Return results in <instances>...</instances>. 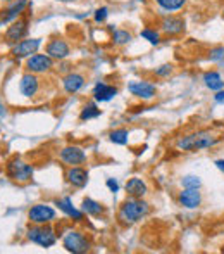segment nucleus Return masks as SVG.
<instances>
[{
    "mask_svg": "<svg viewBox=\"0 0 224 254\" xmlns=\"http://www.w3.org/2000/svg\"><path fill=\"white\" fill-rule=\"evenodd\" d=\"M40 88V80L35 73H26L19 81V90L24 97H33Z\"/></svg>",
    "mask_w": 224,
    "mask_h": 254,
    "instance_id": "nucleus-16",
    "label": "nucleus"
},
{
    "mask_svg": "<svg viewBox=\"0 0 224 254\" xmlns=\"http://www.w3.org/2000/svg\"><path fill=\"white\" fill-rule=\"evenodd\" d=\"M124 189H126L130 197H136V199L145 197V194L148 192L147 184H145L141 178H130V180L126 182V187Z\"/></svg>",
    "mask_w": 224,
    "mask_h": 254,
    "instance_id": "nucleus-20",
    "label": "nucleus"
},
{
    "mask_svg": "<svg viewBox=\"0 0 224 254\" xmlns=\"http://www.w3.org/2000/svg\"><path fill=\"white\" fill-rule=\"evenodd\" d=\"M214 164H216V166H218V170H221L223 173H224V159H218Z\"/></svg>",
    "mask_w": 224,
    "mask_h": 254,
    "instance_id": "nucleus-35",
    "label": "nucleus"
},
{
    "mask_svg": "<svg viewBox=\"0 0 224 254\" xmlns=\"http://www.w3.org/2000/svg\"><path fill=\"white\" fill-rule=\"evenodd\" d=\"M107 187L111 189V192H114V194L119 190V185H117V182L114 178H107Z\"/></svg>",
    "mask_w": 224,
    "mask_h": 254,
    "instance_id": "nucleus-33",
    "label": "nucleus"
},
{
    "mask_svg": "<svg viewBox=\"0 0 224 254\" xmlns=\"http://www.w3.org/2000/svg\"><path fill=\"white\" fill-rule=\"evenodd\" d=\"M83 85H85V76L80 73H69L62 80V87L67 94H76V92H80L83 88Z\"/></svg>",
    "mask_w": 224,
    "mask_h": 254,
    "instance_id": "nucleus-18",
    "label": "nucleus"
},
{
    "mask_svg": "<svg viewBox=\"0 0 224 254\" xmlns=\"http://www.w3.org/2000/svg\"><path fill=\"white\" fill-rule=\"evenodd\" d=\"M109 138H111V142H114V144H117V145H126L128 140H130V133H128V130H124V128H119V130L111 131Z\"/></svg>",
    "mask_w": 224,
    "mask_h": 254,
    "instance_id": "nucleus-27",
    "label": "nucleus"
},
{
    "mask_svg": "<svg viewBox=\"0 0 224 254\" xmlns=\"http://www.w3.org/2000/svg\"><path fill=\"white\" fill-rule=\"evenodd\" d=\"M26 67L30 73L40 74V73H48L54 67V59L47 54H33L28 57Z\"/></svg>",
    "mask_w": 224,
    "mask_h": 254,
    "instance_id": "nucleus-6",
    "label": "nucleus"
},
{
    "mask_svg": "<svg viewBox=\"0 0 224 254\" xmlns=\"http://www.w3.org/2000/svg\"><path fill=\"white\" fill-rule=\"evenodd\" d=\"M66 178L73 187L83 189L85 185L88 184V171L80 166H71L69 170H67Z\"/></svg>",
    "mask_w": 224,
    "mask_h": 254,
    "instance_id": "nucleus-17",
    "label": "nucleus"
},
{
    "mask_svg": "<svg viewBox=\"0 0 224 254\" xmlns=\"http://www.w3.org/2000/svg\"><path fill=\"white\" fill-rule=\"evenodd\" d=\"M100 114H102L100 109H98L95 104H88V106H85L83 111H81L80 120L81 121H88V120H93V118H98Z\"/></svg>",
    "mask_w": 224,
    "mask_h": 254,
    "instance_id": "nucleus-28",
    "label": "nucleus"
},
{
    "mask_svg": "<svg viewBox=\"0 0 224 254\" xmlns=\"http://www.w3.org/2000/svg\"><path fill=\"white\" fill-rule=\"evenodd\" d=\"M40 47H42V38H26V40H21L14 45L12 56L17 57V59L30 57V56H33V54H37Z\"/></svg>",
    "mask_w": 224,
    "mask_h": 254,
    "instance_id": "nucleus-9",
    "label": "nucleus"
},
{
    "mask_svg": "<svg viewBox=\"0 0 224 254\" xmlns=\"http://www.w3.org/2000/svg\"><path fill=\"white\" fill-rule=\"evenodd\" d=\"M33 171L35 170L30 163H26V161H23V159H17V157L9 161V164H7V175H9L14 182H21V184L30 182L31 178H33Z\"/></svg>",
    "mask_w": 224,
    "mask_h": 254,
    "instance_id": "nucleus-4",
    "label": "nucleus"
},
{
    "mask_svg": "<svg viewBox=\"0 0 224 254\" xmlns=\"http://www.w3.org/2000/svg\"><path fill=\"white\" fill-rule=\"evenodd\" d=\"M59 157L64 164H69V166H78V164H83L87 161V154L81 147L78 145H67L62 151L59 152Z\"/></svg>",
    "mask_w": 224,
    "mask_h": 254,
    "instance_id": "nucleus-10",
    "label": "nucleus"
},
{
    "mask_svg": "<svg viewBox=\"0 0 224 254\" xmlns=\"http://www.w3.org/2000/svg\"><path fill=\"white\" fill-rule=\"evenodd\" d=\"M55 206H59V209L64 211V213H66L69 218H73L74 221H81V220H83V214L85 213H83V211H80V209H76V207L73 206V202H71L69 197H66V199H57Z\"/></svg>",
    "mask_w": 224,
    "mask_h": 254,
    "instance_id": "nucleus-21",
    "label": "nucleus"
},
{
    "mask_svg": "<svg viewBox=\"0 0 224 254\" xmlns=\"http://www.w3.org/2000/svg\"><path fill=\"white\" fill-rule=\"evenodd\" d=\"M164 12H178L186 5V0H154Z\"/></svg>",
    "mask_w": 224,
    "mask_h": 254,
    "instance_id": "nucleus-23",
    "label": "nucleus"
},
{
    "mask_svg": "<svg viewBox=\"0 0 224 254\" xmlns=\"http://www.w3.org/2000/svg\"><path fill=\"white\" fill-rule=\"evenodd\" d=\"M62 244L67 253H73V254H83L90 249V242H88L85 234H81L80 230L67 232L62 239Z\"/></svg>",
    "mask_w": 224,
    "mask_h": 254,
    "instance_id": "nucleus-5",
    "label": "nucleus"
},
{
    "mask_svg": "<svg viewBox=\"0 0 224 254\" xmlns=\"http://www.w3.org/2000/svg\"><path fill=\"white\" fill-rule=\"evenodd\" d=\"M28 5H30L28 0H12V2H9V5L2 10L0 21H2V23H12V21H16L17 17L24 12V9H26Z\"/></svg>",
    "mask_w": 224,
    "mask_h": 254,
    "instance_id": "nucleus-11",
    "label": "nucleus"
},
{
    "mask_svg": "<svg viewBox=\"0 0 224 254\" xmlns=\"http://www.w3.org/2000/svg\"><path fill=\"white\" fill-rule=\"evenodd\" d=\"M219 142V137L209 133V131H197V133L186 135V137L178 140V149L179 151L193 152V151H202V149H211Z\"/></svg>",
    "mask_w": 224,
    "mask_h": 254,
    "instance_id": "nucleus-1",
    "label": "nucleus"
},
{
    "mask_svg": "<svg viewBox=\"0 0 224 254\" xmlns=\"http://www.w3.org/2000/svg\"><path fill=\"white\" fill-rule=\"evenodd\" d=\"M2 2H12V0H2Z\"/></svg>",
    "mask_w": 224,
    "mask_h": 254,
    "instance_id": "nucleus-38",
    "label": "nucleus"
},
{
    "mask_svg": "<svg viewBox=\"0 0 224 254\" xmlns=\"http://www.w3.org/2000/svg\"><path fill=\"white\" fill-rule=\"evenodd\" d=\"M45 54L50 56L52 59H55V61H62L71 54V47L66 40H62V38H54V40H50L47 44Z\"/></svg>",
    "mask_w": 224,
    "mask_h": 254,
    "instance_id": "nucleus-12",
    "label": "nucleus"
},
{
    "mask_svg": "<svg viewBox=\"0 0 224 254\" xmlns=\"http://www.w3.org/2000/svg\"><path fill=\"white\" fill-rule=\"evenodd\" d=\"M128 90H130L131 95H134L138 99H143V101H148V99L155 97V94H157L155 85L148 83V81H131L128 85Z\"/></svg>",
    "mask_w": 224,
    "mask_h": 254,
    "instance_id": "nucleus-13",
    "label": "nucleus"
},
{
    "mask_svg": "<svg viewBox=\"0 0 224 254\" xmlns=\"http://www.w3.org/2000/svg\"><path fill=\"white\" fill-rule=\"evenodd\" d=\"M107 16H109L107 7H98V9L95 10V14H93V19L97 21V23H104V21L107 19Z\"/></svg>",
    "mask_w": 224,
    "mask_h": 254,
    "instance_id": "nucleus-31",
    "label": "nucleus"
},
{
    "mask_svg": "<svg viewBox=\"0 0 224 254\" xmlns=\"http://www.w3.org/2000/svg\"><path fill=\"white\" fill-rule=\"evenodd\" d=\"M214 101L218 104H224V90H218V94L214 95Z\"/></svg>",
    "mask_w": 224,
    "mask_h": 254,
    "instance_id": "nucleus-34",
    "label": "nucleus"
},
{
    "mask_svg": "<svg viewBox=\"0 0 224 254\" xmlns=\"http://www.w3.org/2000/svg\"><path fill=\"white\" fill-rule=\"evenodd\" d=\"M117 95V88L114 85L107 83H97L93 87V99L98 102H107Z\"/></svg>",
    "mask_w": 224,
    "mask_h": 254,
    "instance_id": "nucleus-19",
    "label": "nucleus"
},
{
    "mask_svg": "<svg viewBox=\"0 0 224 254\" xmlns=\"http://www.w3.org/2000/svg\"><path fill=\"white\" fill-rule=\"evenodd\" d=\"M28 218H30V221L35 225L50 223V221L55 220V209L47 206V204H35L30 209V213H28Z\"/></svg>",
    "mask_w": 224,
    "mask_h": 254,
    "instance_id": "nucleus-7",
    "label": "nucleus"
},
{
    "mask_svg": "<svg viewBox=\"0 0 224 254\" xmlns=\"http://www.w3.org/2000/svg\"><path fill=\"white\" fill-rule=\"evenodd\" d=\"M181 185H183L184 189H200L202 180L197 175H186V177L181 178Z\"/></svg>",
    "mask_w": 224,
    "mask_h": 254,
    "instance_id": "nucleus-29",
    "label": "nucleus"
},
{
    "mask_svg": "<svg viewBox=\"0 0 224 254\" xmlns=\"http://www.w3.org/2000/svg\"><path fill=\"white\" fill-rule=\"evenodd\" d=\"M148 204L141 199L131 197L128 201H124L119 207V220L123 221L124 225H131L140 221L141 218H145L148 214Z\"/></svg>",
    "mask_w": 224,
    "mask_h": 254,
    "instance_id": "nucleus-2",
    "label": "nucleus"
},
{
    "mask_svg": "<svg viewBox=\"0 0 224 254\" xmlns=\"http://www.w3.org/2000/svg\"><path fill=\"white\" fill-rule=\"evenodd\" d=\"M204 81H205V87L211 88V90L218 92L224 88V80L218 71H207V73L204 74Z\"/></svg>",
    "mask_w": 224,
    "mask_h": 254,
    "instance_id": "nucleus-22",
    "label": "nucleus"
},
{
    "mask_svg": "<svg viewBox=\"0 0 224 254\" xmlns=\"http://www.w3.org/2000/svg\"><path fill=\"white\" fill-rule=\"evenodd\" d=\"M28 239L35 244H38L40 248H52L57 242V235L54 232V228L48 227V223L45 225H35L28 230Z\"/></svg>",
    "mask_w": 224,
    "mask_h": 254,
    "instance_id": "nucleus-3",
    "label": "nucleus"
},
{
    "mask_svg": "<svg viewBox=\"0 0 224 254\" xmlns=\"http://www.w3.org/2000/svg\"><path fill=\"white\" fill-rule=\"evenodd\" d=\"M3 114H5V109H3L2 102H0V116H3Z\"/></svg>",
    "mask_w": 224,
    "mask_h": 254,
    "instance_id": "nucleus-36",
    "label": "nucleus"
},
{
    "mask_svg": "<svg viewBox=\"0 0 224 254\" xmlns=\"http://www.w3.org/2000/svg\"><path fill=\"white\" fill-rule=\"evenodd\" d=\"M223 17H224V9H223Z\"/></svg>",
    "mask_w": 224,
    "mask_h": 254,
    "instance_id": "nucleus-39",
    "label": "nucleus"
},
{
    "mask_svg": "<svg viewBox=\"0 0 224 254\" xmlns=\"http://www.w3.org/2000/svg\"><path fill=\"white\" fill-rule=\"evenodd\" d=\"M81 211H83V213H87V214H90V216H98V214L104 213V206H102L100 202L93 201V199L87 197V199H83Z\"/></svg>",
    "mask_w": 224,
    "mask_h": 254,
    "instance_id": "nucleus-24",
    "label": "nucleus"
},
{
    "mask_svg": "<svg viewBox=\"0 0 224 254\" xmlns=\"http://www.w3.org/2000/svg\"><path fill=\"white\" fill-rule=\"evenodd\" d=\"M171 73H173V64H162V66H159L155 69L157 76H169Z\"/></svg>",
    "mask_w": 224,
    "mask_h": 254,
    "instance_id": "nucleus-32",
    "label": "nucleus"
},
{
    "mask_svg": "<svg viewBox=\"0 0 224 254\" xmlns=\"http://www.w3.org/2000/svg\"><path fill=\"white\" fill-rule=\"evenodd\" d=\"M131 40H133V35L128 30H114L112 42L116 45H126V44H130Z\"/></svg>",
    "mask_w": 224,
    "mask_h": 254,
    "instance_id": "nucleus-26",
    "label": "nucleus"
},
{
    "mask_svg": "<svg viewBox=\"0 0 224 254\" xmlns=\"http://www.w3.org/2000/svg\"><path fill=\"white\" fill-rule=\"evenodd\" d=\"M140 37L145 38L150 45L161 44V33H159V30H155V28H145V30H141Z\"/></svg>",
    "mask_w": 224,
    "mask_h": 254,
    "instance_id": "nucleus-25",
    "label": "nucleus"
},
{
    "mask_svg": "<svg viewBox=\"0 0 224 254\" xmlns=\"http://www.w3.org/2000/svg\"><path fill=\"white\" fill-rule=\"evenodd\" d=\"M186 28V23L181 16H174V14H169L164 19L161 21V31L168 37H178L181 35Z\"/></svg>",
    "mask_w": 224,
    "mask_h": 254,
    "instance_id": "nucleus-8",
    "label": "nucleus"
},
{
    "mask_svg": "<svg viewBox=\"0 0 224 254\" xmlns=\"http://www.w3.org/2000/svg\"><path fill=\"white\" fill-rule=\"evenodd\" d=\"M57 2H64V3H69V2H76V0H57Z\"/></svg>",
    "mask_w": 224,
    "mask_h": 254,
    "instance_id": "nucleus-37",
    "label": "nucleus"
},
{
    "mask_svg": "<svg viewBox=\"0 0 224 254\" xmlns=\"http://www.w3.org/2000/svg\"><path fill=\"white\" fill-rule=\"evenodd\" d=\"M28 33V21L26 19H16L10 23V26L5 31V40L9 44H17L24 38Z\"/></svg>",
    "mask_w": 224,
    "mask_h": 254,
    "instance_id": "nucleus-14",
    "label": "nucleus"
},
{
    "mask_svg": "<svg viewBox=\"0 0 224 254\" xmlns=\"http://www.w3.org/2000/svg\"><path fill=\"white\" fill-rule=\"evenodd\" d=\"M209 61L212 63H218V61H223L224 59V45H216L209 51Z\"/></svg>",
    "mask_w": 224,
    "mask_h": 254,
    "instance_id": "nucleus-30",
    "label": "nucleus"
},
{
    "mask_svg": "<svg viewBox=\"0 0 224 254\" xmlns=\"http://www.w3.org/2000/svg\"><path fill=\"white\" fill-rule=\"evenodd\" d=\"M179 204L186 209H195L202 204V194L198 192V189H183L178 195Z\"/></svg>",
    "mask_w": 224,
    "mask_h": 254,
    "instance_id": "nucleus-15",
    "label": "nucleus"
}]
</instances>
